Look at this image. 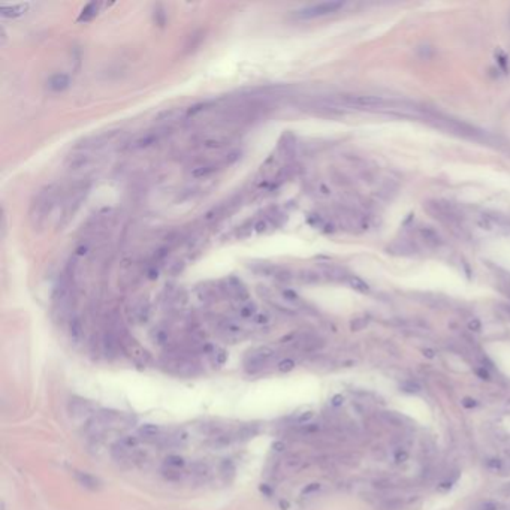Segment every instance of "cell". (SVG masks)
Wrapping results in <instances>:
<instances>
[{"label":"cell","mask_w":510,"mask_h":510,"mask_svg":"<svg viewBox=\"0 0 510 510\" xmlns=\"http://www.w3.org/2000/svg\"><path fill=\"white\" fill-rule=\"evenodd\" d=\"M60 196V187L57 184H48L36 195L29 208V223L34 232H42L48 223V218Z\"/></svg>","instance_id":"1"},{"label":"cell","mask_w":510,"mask_h":510,"mask_svg":"<svg viewBox=\"0 0 510 510\" xmlns=\"http://www.w3.org/2000/svg\"><path fill=\"white\" fill-rule=\"evenodd\" d=\"M423 208L426 212L434 217L435 220H439L443 225L448 226H458L462 222V214L461 211L450 202L448 201H426L423 204Z\"/></svg>","instance_id":"2"},{"label":"cell","mask_w":510,"mask_h":510,"mask_svg":"<svg viewBox=\"0 0 510 510\" xmlns=\"http://www.w3.org/2000/svg\"><path fill=\"white\" fill-rule=\"evenodd\" d=\"M87 193H89V184L87 183L86 184L84 183L77 184V186H74L69 190V193L63 199L61 215H60V220H59V225H57L59 229H63L72 220V218H74L75 212L78 211V208L84 202Z\"/></svg>","instance_id":"3"},{"label":"cell","mask_w":510,"mask_h":510,"mask_svg":"<svg viewBox=\"0 0 510 510\" xmlns=\"http://www.w3.org/2000/svg\"><path fill=\"white\" fill-rule=\"evenodd\" d=\"M344 6V2H338V0H331V2H320L316 5H310L305 8H301L295 11V17L298 20H313L319 17H326L338 12Z\"/></svg>","instance_id":"4"},{"label":"cell","mask_w":510,"mask_h":510,"mask_svg":"<svg viewBox=\"0 0 510 510\" xmlns=\"http://www.w3.org/2000/svg\"><path fill=\"white\" fill-rule=\"evenodd\" d=\"M169 133H171V129L166 127V126H162V127H157V129H151V130H147V132H142L141 135H136L129 142L127 149L132 150V151H136V150H144V149L153 147L154 144H159Z\"/></svg>","instance_id":"5"},{"label":"cell","mask_w":510,"mask_h":510,"mask_svg":"<svg viewBox=\"0 0 510 510\" xmlns=\"http://www.w3.org/2000/svg\"><path fill=\"white\" fill-rule=\"evenodd\" d=\"M274 355H275V350L270 346H261L258 349H254L250 353L248 359L245 360V370L248 373L259 371L265 365V362H268Z\"/></svg>","instance_id":"6"},{"label":"cell","mask_w":510,"mask_h":510,"mask_svg":"<svg viewBox=\"0 0 510 510\" xmlns=\"http://www.w3.org/2000/svg\"><path fill=\"white\" fill-rule=\"evenodd\" d=\"M91 162V154L89 153V150L86 149H75V151L69 154L66 162H64V166L67 171H81L84 169L86 166H89Z\"/></svg>","instance_id":"7"},{"label":"cell","mask_w":510,"mask_h":510,"mask_svg":"<svg viewBox=\"0 0 510 510\" xmlns=\"http://www.w3.org/2000/svg\"><path fill=\"white\" fill-rule=\"evenodd\" d=\"M226 290H228V294H229L235 301H238L240 304L248 302V300H250L248 290H247V287L244 286V283H242L240 278L234 277V275L229 277V278L226 280Z\"/></svg>","instance_id":"8"},{"label":"cell","mask_w":510,"mask_h":510,"mask_svg":"<svg viewBox=\"0 0 510 510\" xmlns=\"http://www.w3.org/2000/svg\"><path fill=\"white\" fill-rule=\"evenodd\" d=\"M123 347H124V350L129 353V356H130L135 362H138V363H142V365H145V363H147V362L150 360L149 352L145 350V349H142L133 338H126V340L123 341Z\"/></svg>","instance_id":"9"},{"label":"cell","mask_w":510,"mask_h":510,"mask_svg":"<svg viewBox=\"0 0 510 510\" xmlns=\"http://www.w3.org/2000/svg\"><path fill=\"white\" fill-rule=\"evenodd\" d=\"M72 81L67 74H54L47 80V87L53 93H61L70 87Z\"/></svg>","instance_id":"10"},{"label":"cell","mask_w":510,"mask_h":510,"mask_svg":"<svg viewBox=\"0 0 510 510\" xmlns=\"http://www.w3.org/2000/svg\"><path fill=\"white\" fill-rule=\"evenodd\" d=\"M222 163H215V162H207V163H201L196 165L190 169V175L192 178H207L212 174H215L218 169H220Z\"/></svg>","instance_id":"11"},{"label":"cell","mask_w":510,"mask_h":510,"mask_svg":"<svg viewBox=\"0 0 510 510\" xmlns=\"http://www.w3.org/2000/svg\"><path fill=\"white\" fill-rule=\"evenodd\" d=\"M29 3H17V5H2L0 6V17L2 18H18L23 17L29 11Z\"/></svg>","instance_id":"12"},{"label":"cell","mask_w":510,"mask_h":510,"mask_svg":"<svg viewBox=\"0 0 510 510\" xmlns=\"http://www.w3.org/2000/svg\"><path fill=\"white\" fill-rule=\"evenodd\" d=\"M418 235H419V240H420L423 244H426L428 247H439V245L442 244L440 235L437 234V231L431 229L429 226H422V228H419Z\"/></svg>","instance_id":"13"},{"label":"cell","mask_w":510,"mask_h":510,"mask_svg":"<svg viewBox=\"0 0 510 510\" xmlns=\"http://www.w3.org/2000/svg\"><path fill=\"white\" fill-rule=\"evenodd\" d=\"M69 337L75 344H78L83 340V337H84V326H83L81 317H78V316L70 317V320H69Z\"/></svg>","instance_id":"14"},{"label":"cell","mask_w":510,"mask_h":510,"mask_svg":"<svg viewBox=\"0 0 510 510\" xmlns=\"http://www.w3.org/2000/svg\"><path fill=\"white\" fill-rule=\"evenodd\" d=\"M231 142H232V139L228 136H222V135L208 136L202 141V147L207 150H220V149H225V147H228V145H231Z\"/></svg>","instance_id":"15"},{"label":"cell","mask_w":510,"mask_h":510,"mask_svg":"<svg viewBox=\"0 0 510 510\" xmlns=\"http://www.w3.org/2000/svg\"><path fill=\"white\" fill-rule=\"evenodd\" d=\"M75 479L78 480L80 485H83L84 488L91 489V491H97V489H100V486H102L100 480H99L97 478L89 475V473L77 471V473H75Z\"/></svg>","instance_id":"16"},{"label":"cell","mask_w":510,"mask_h":510,"mask_svg":"<svg viewBox=\"0 0 510 510\" xmlns=\"http://www.w3.org/2000/svg\"><path fill=\"white\" fill-rule=\"evenodd\" d=\"M186 111H187V108H183V109L169 108V109H165V111H162L160 114H157L154 120L162 123V121H174V120H178L180 117L186 119Z\"/></svg>","instance_id":"17"},{"label":"cell","mask_w":510,"mask_h":510,"mask_svg":"<svg viewBox=\"0 0 510 510\" xmlns=\"http://www.w3.org/2000/svg\"><path fill=\"white\" fill-rule=\"evenodd\" d=\"M99 11H100V3H99V2H91V3H89V5L84 6V9L81 11L80 17L77 18V21H78V23H89V21H91L93 18H96V15L99 14Z\"/></svg>","instance_id":"18"},{"label":"cell","mask_w":510,"mask_h":510,"mask_svg":"<svg viewBox=\"0 0 510 510\" xmlns=\"http://www.w3.org/2000/svg\"><path fill=\"white\" fill-rule=\"evenodd\" d=\"M102 350L106 356L113 358L116 355V350H117V341H116V337L113 335V332H105L103 337H102Z\"/></svg>","instance_id":"19"},{"label":"cell","mask_w":510,"mask_h":510,"mask_svg":"<svg viewBox=\"0 0 510 510\" xmlns=\"http://www.w3.org/2000/svg\"><path fill=\"white\" fill-rule=\"evenodd\" d=\"M133 317L136 322L139 323H144L147 322L149 317H150V304L147 301H141L135 305L133 308Z\"/></svg>","instance_id":"20"},{"label":"cell","mask_w":510,"mask_h":510,"mask_svg":"<svg viewBox=\"0 0 510 510\" xmlns=\"http://www.w3.org/2000/svg\"><path fill=\"white\" fill-rule=\"evenodd\" d=\"M346 281L349 283V286H350L352 289L358 290V292H360V294H368V292H370V286H368L365 281H363L360 277H358V275L349 274V277H347Z\"/></svg>","instance_id":"21"},{"label":"cell","mask_w":510,"mask_h":510,"mask_svg":"<svg viewBox=\"0 0 510 510\" xmlns=\"http://www.w3.org/2000/svg\"><path fill=\"white\" fill-rule=\"evenodd\" d=\"M322 278V274L316 272V271H311V270H302L298 272V281L301 283H305V284H314V283H319Z\"/></svg>","instance_id":"22"},{"label":"cell","mask_w":510,"mask_h":510,"mask_svg":"<svg viewBox=\"0 0 510 510\" xmlns=\"http://www.w3.org/2000/svg\"><path fill=\"white\" fill-rule=\"evenodd\" d=\"M220 328H222V330H223L226 334H229V335H238V334L242 332V326H241L237 320H231V319L223 320L222 325H220Z\"/></svg>","instance_id":"23"},{"label":"cell","mask_w":510,"mask_h":510,"mask_svg":"<svg viewBox=\"0 0 510 510\" xmlns=\"http://www.w3.org/2000/svg\"><path fill=\"white\" fill-rule=\"evenodd\" d=\"M139 435L142 437H147V439H151V437H156L159 432H160V426L156 425V423H144L139 426L138 429Z\"/></svg>","instance_id":"24"},{"label":"cell","mask_w":510,"mask_h":510,"mask_svg":"<svg viewBox=\"0 0 510 510\" xmlns=\"http://www.w3.org/2000/svg\"><path fill=\"white\" fill-rule=\"evenodd\" d=\"M497 289L500 290V292L507 298L510 300V277L507 275H498L497 277Z\"/></svg>","instance_id":"25"},{"label":"cell","mask_w":510,"mask_h":510,"mask_svg":"<svg viewBox=\"0 0 510 510\" xmlns=\"http://www.w3.org/2000/svg\"><path fill=\"white\" fill-rule=\"evenodd\" d=\"M238 311H240V316L242 319H251V317H254V314H256V305L248 301V302L241 304Z\"/></svg>","instance_id":"26"},{"label":"cell","mask_w":510,"mask_h":510,"mask_svg":"<svg viewBox=\"0 0 510 510\" xmlns=\"http://www.w3.org/2000/svg\"><path fill=\"white\" fill-rule=\"evenodd\" d=\"M281 297L286 302L289 304H301V298L298 297V294L292 289H283L281 290Z\"/></svg>","instance_id":"27"},{"label":"cell","mask_w":510,"mask_h":510,"mask_svg":"<svg viewBox=\"0 0 510 510\" xmlns=\"http://www.w3.org/2000/svg\"><path fill=\"white\" fill-rule=\"evenodd\" d=\"M272 228H274V223L271 222V218H261V220L254 223V231L258 234H265Z\"/></svg>","instance_id":"28"},{"label":"cell","mask_w":510,"mask_h":510,"mask_svg":"<svg viewBox=\"0 0 510 510\" xmlns=\"http://www.w3.org/2000/svg\"><path fill=\"white\" fill-rule=\"evenodd\" d=\"M475 510H503V506L495 501V500H485L482 503H479Z\"/></svg>","instance_id":"29"},{"label":"cell","mask_w":510,"mask_h":510,"mask_svg":"<svg viewBox=\"0 0 510 510\" xmlns=\"http://www.w3.org/2000/svg\"><path fill=\"white\" fill-rule=\"evenodd\" d=\"M207 106H208V103H204V102H202V103H196V105L189 106V108H187V111H186V119L196 117L198 114H201V113H204V111H205Z\"/></svg>","instance_id":"30"},{"label":"cell","mask_w":510,"mask_h":510,"mask_svg":"<svg viewBox=\"0 0 510 510\" xmlns=\"http://www.w3.org/2000/svg\"><path fill=\"white\" fill-rule=\"evenodd\" d=\"M120 445L123 448H126L127 450L129 449H135L139 445V439H138V437H135V435H126V437H123V439H121Z\"/></svg>","instance_id":"31"},{"label":"cell","mask_w":510,"mask_h":510,"mask_svg":"<svg viewBox=\"0 0 510 510\" xmlns=\"http://www.w3.org/2000/svg\"><path fill=\"white\" fill-rule=\"evenodd\" d=\"M278 371L280 373H289V371H292L294 368H295V362L292 360V359H283L280 363H278Z\"/></svg>","instance_id":"32"},{"label":"cell","mask_w":510,"mask_h":510,"mask_svg":"<svg viewBox=\"0 0 510 510\" xmlns=\"http://www.w3.org/2000/svg\"><path fill=\"white\" fill-rule=\"evenodd\" d=\"M367 325H368V319H365V317H356V319L352 320L350 328H352V331H360V330H363V328H365Z\"/></svg>","instance_id":"33"},{"label":"cell","mask_w":510,"mask_h":510,"mask_svg":"<svg viewBox=\"0 0 510 510\" xmlns=\"http://www.w3.org/2000/svg\"><path fill=\"white\" fill-rule=\"evenodd\" d=\"M165 461H166V465L169 467H184L186 464V461L178 455H169Z\"/></svg>","instance_id":"34"},{"label":"cell","mask_w":510,"mask_h":510,"mask_svg":"<svg viewBox=\"0 0 510 510\" xmlns=\"http://www.w3.org/2000/svg\"><path fill=\"white\" fill-rule=\"evenodd\" d=\"M253 229H254V225H251V222H247V223H244V225L238 229L237 237H238V238H247V237H250V234H251Z\"/></svg>","instance_id":"35"},{"label":"cell","mask_w":510,"mask_h":510,"mask_svg":"<svg viewBox=\"0 0 510 510\" xmlns=\"http://www.w3.org/2000/svg\"><path fill=\"white\" fill-rule=\"evenodd\" d=\"M229 443H231V435H226V434H223V435H217L215 439H214V442H212V445H214L215 448H225V446H228Z\"/></svg>","instance_id":"36"},{"label":"cell","mask_w":510,"mask_h":510,"mask_svg":"<svg viewBox=\"0 0 510 510\" xmlns=\"http://www.w3.org/2000/svg\"><path fill=\"white\" fill-rule=\"evenodd\" d=\"M154 21H156V24H159V26H165V23H166V14H165V11H163L162 6H157V8L154 9Z\"/></svg>","instance_id":"37"},{"label":"cell","mask_w":510,"mask_h":510,"mask_svg":"<svg viewBox=\"0 0 510 510\" xmlns=\"http://www.w3.org/2000/svg\"><path fill=\"white\" fill-rule=\"evenodd\" d=\"M270 319L271 317L267 313H256L253 317V322L256 325H267V323H270Z\"/></svg>","instance_id":"38"},{"label":"cell","mask_w":510,"mask_h":510,"mask_svg":"<svg viewBox=\"0 0 510 510\" xmlns=\"http://www.w3.org/2000/svg\"><path fill=\"white\" fill-rule=\"evenodd\" d=\"M300 464H301V459H300L298 456H290V458H287L286 462H284V465H286L287 470H295Z\"/></svg>","instance_id":"39"},{"label":"cell","mask_w":510,"mask_h":510,"mask_svg":"<svg viewBox=\"0 0 510 510\" xmlns=\"http://www.w3.org/2000/svg\"><path fill=\"white\" fill-rule=\"evenodd\" d=\"M193 471L196 473V475H207V473H208V465L207 464H204V462H196V464H193Z\"/></svg>","instance_id":"40"},{"label":"cell","mask_w":510,"mask_h":510,"mask_svg":"<svg viewBox=\"0 0 510 510\" xmlns=\"http://www.w3.org/2000/svg\"><path fill=\"white\" fill-rule=\"evenodd\" d=\"M240 157H241V151H231V153L226 156V159H225V165H232V163H235Z\"/></svg>","instance_id":"41"},{"label":"cell","mask_w":510,"mask_h":510,"mask_svg":"<svg viewBox=\"0 0 510 510\" xmlns=\"http://www.w3.org/2000/svg\"><path fill=\"white\" fill-rule=\"evenodd\" d=\"M226 360H228V353L225 350H218L215 353V362L218 365H223V363H226Z\"/></svg>","instance_id":"42"},{"label":"cell","mask_w":510,"mask_h":510,"mask_svg":"<svg viewBox=\"0 0 510 510\" xmlns=\"http://www.w3.org/2000/svg\"><path fill=\"white\" fill-rule=\"evenodd\" d=\"M313 418H314V413H313V412H305V413H302V415H300V416L297 418V422H298V423H307V422H310Z\"/></svg>","instance_id":"43"},{"label":"cell","mask_w":510,"mask_h":510,"mask_svg":"<svg viewBox=\"0 0 510 510\" xmlns=\"http://www.w3.org/2000/svg\"><path fill=\"white\" fill-rule=\"evenodd\" d=\"M497 308H498V313H500V314H503L506 319L510 320V304H498Z\"/></svg>","instance_id":"44"},{"label":"cell","mask_w":510,"mask_h":510,"mask_svg":"<svg viewBox=\"0 0 510 510\" xmlns=\"http://www.w3.org/2000/svg\"><path fill=\"white\" fill-rule=\"evenodd\" d=\"M407 458H409V453L404 449H398L395 452V461L396 462H404V461H407Z\"/></svg>","instance_id":"45"},{"label":"cell","mask_w":510,"mask_h":510,"mask_svg":"<svg viewBox=\"0 0 510 510\" xmlns=\"http://www.w3.org/2000/svg\"><path fill=\"white\" fill-rule=\"evenodd\" d=\"M320 489V483H310V485H307L304 489H302V494L304 495H308V494H313V492H316V491H319Z\"/></svg>","instance_id":"46"},{"label":"cell","mask_w":510,"mask_h":510,"mask_svg":"<svg viewBox=\"0 0 510 510\" xmlns=\"http://www.w3.org/2000/svg\"><path fill=\"white\" fill-rule=\"evenodd\" d=\"M468 328H470V330L471 331H480L482 330V325H480V322L478 320V319H473V320H470L468 322Z\"/></svg>","instance_id":"47"},{"label":"cell","mask_w":510,"mask_h":510,"mask_svg":"<svg viewBox=\"0 0 510 510\" xmlns=\"http://www.w3.org/2000/svg\"><path fill=\"white\" fill-rule=\"evenodd\" d=\"M8 42V33H6V29L2 26L0 27V47H5Z\"/></svg>","instance_id":"48"},{"label":"cell","mask_w":510,"mask_h":510,"mask_svg":"<svg viewBox=\"0 0 510 510\" xmlns=\"http://www.w3.org/2000/svg\"><path fill=\"white\" fill-rule=\"evenodd\" d=\"M403 389L406 390V392H410V393H416V392H419V386L418 385H415V383H407V385H404L403 386Z\"/></svg>","instance_id":"49"},{"label":"cell","mask_w":510,"mask_h":510,"mask_svg":"<svg viewBox=\"0 0 510 510\" xmlns=\"http://www.w3.org/2000/svg\"><path fill=\"white\" fill-rule=\"evenodd\" d=\"M476 374H478L480 379H483V380H489V379H491L489 371H488V370H485V368H478V370H476Z\"/></svg>","instance_id":"50"},{"label":"cell","mask_w":510,"mask_h":510,"mask_svg":"<svg viewBox=\"0 0 510 510\" xmlns=\"http://www.w3.org/2000/svg\"><path fill=\"white\" fill-rule=\"evenodd\" d=\"M272 448H274V450H277V452H283V450L286 449V445H284L283 442H275V443L272 445Z\"/></svg>","instance_id":"51"},{"label":"cell","mask_w":510,"mask_h":510,"mask_svg":"<svg viewBox=\"0 0 510 510\" xmlns=\"http://www.w3.org/2000/svg\"><path fill=\"white\" fill-rule=\"evenodd\" d=\"M462 404H464L465 407H475L478 403L475 401V399H471V398H465L464 401H462Z\"/></svg>","instance_id":"52"},{"label":"cell","mask_w":510,"mask_h":510,"mask_svg":"<svg viewBox=\"0 0 510 510\" xmlns=\"http://www.w3.org/2000/svg\"><path fill=\"white\" fill-rule=\"evenodd\" d=\"M343 399H344V398H343L341 395H335V396L332 398V404H334V406H340V404H343Z\"/></svg>","instance_id":"53"},{"label":"cell","mask_w":510,"mask_h":510,"mask_svg":"<svg viewBox=\"0 0 510 510\" xmlns=\"http://www.w3.org/2000/svg\"><path fill=\"white\" fill-rule=\"evenodd\" d=\"M423 355H426L428 358H434V352H432V350H429V349L423 350Z\"/></svg>","instance_id":"54"}]
</instances>
